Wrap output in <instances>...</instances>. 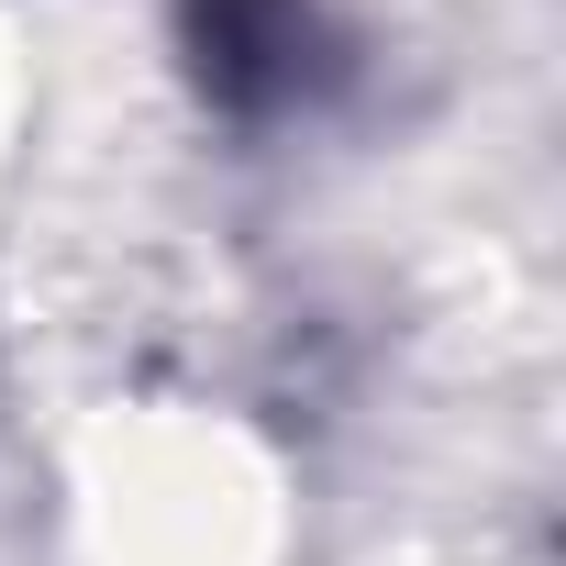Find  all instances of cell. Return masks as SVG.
<instances>
[{
  "instance_id": "6da1fadb",
  "label": "cell",
  "mask_w": 566,
  "mask_h": 566,
  "mask_svg": "<svg viewBox=\"0 0 566 566\" xmlns=\"http://www.w3.org/2000/svg\"><path fill=\"white\" fill-rule=\"evenodd\" d=\"M211 45L222 56H255V0H211Z\"/></svg>"
}]
</instances>
